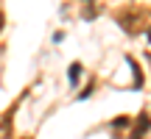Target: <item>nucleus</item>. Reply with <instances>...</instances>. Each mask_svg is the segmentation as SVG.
<instances>
[{"label": "nucleus", "mask_w": 151, "mask_h": 139, "mask_svg": "<svg viewBox=\"0 0 151 139\" xmlns=\"http://www.w3.org/2000/svg\"><path fill=\"white\" fill-rule=\"evenodd\" d=\"M118 22H120L129 33H134V31H140L143 17H140V14H132V11H120V14H118Z\"/></svg>", "instance_id": "1"}, {"label": "nucleus", "mask_w": 151, "mask_h": 139, "mask_svg": "<svg viewBox=\"0 0 151 139\" xmlns=\"http://www.w3.org/2000/svg\"><path fill=\"white\" fill-rule=\"evenodd\" d=\"M11 117H14V106L6 111V117L0 120V139H9L11 136Z\"/></svg>", "instance_id": "2"}, {"label": "nucleus", "mask_w": 151, "mask_h": 139, "mask_svg": "<svg viewBox=\"0 0 151 139\" xmlns=\"http://www.w3.org/2000/svg\"><path fill=\"white\" fill-rule=\"evenodd\" d=\"M146 131H148V117H146V114H140V120H137V131H132V139H140Z\"/></svg>", "instance_id": "3"}, {"label": "nucleus", "mask_w": 151, "mask_h": 139, "mask_svg": "<svg viewBox=\"0 0 151 139\" xmlns=\"http://www.w3.org/2000/svg\"><path fill=\"white\" fill-rule=\"evenodd\" d=\"M132 70H134V86H140L143 81H140V67L134 64V59H132Z\"/></svg>", "instance_id": "4"}, {"label": "nucleus", "mask_w": 151, "mask_h": 139, "mask_svg": "<svg viewBox=\"0 0 151 139\" xmlns=\"http://www.w3.org/2000/svg\"><path fill=\"white\" fill-rule=\"evenodd\" d=\"M78 72H81V67H78V64H73V67H70V78H73L70 84H78V81H76V78H78Z\"/></svg>", "instance_id": "5"}, {"label": "nucleus", "mask_w": 151, "mask_h": 139, "mask_svg": "<svg viewBox=\"0 0 151 139\" xmlns=\"http://www.w3.org/2000/svg\"><path fill=\"white\" fill-rule=\"evenodd\" d=\"M0 31H3V11H0Z\"/></svg>", "instance_id": "6"}]
</instances>
